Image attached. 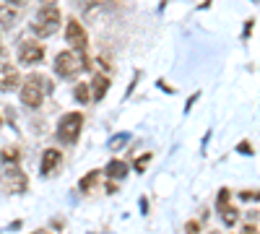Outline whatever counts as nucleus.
Returning <instances> with one entry per match:
<instances>
[{"label": "nucleus", "instance_id": "423d86ee", "mask_svg": "<svg viewBox=\"0 0 260 234\" xmlns=\"http://www.w3.org/2000/svg\"><path fill=\"white\" fill-rule=\"evenodd\" d=\"M65 39H68V45L73 47V52H78V55L89 52V34L81 26V21H76L73 16L68 18V24H65Z\"/></svg>", "mask_w": 260, "mask_h": 234}, {"label": "nucleus", "instance_id": "6e6552de", "mask_svg": "<svg viewBox=\"0 0 260 234\" xmlns=\"http://www.w3.org/2000/svg\"><path fill=\"white\" fill-rule=\"evenodd\" d=\"M21 83V73L16 71V65L0 60V91H13Z\"/></svg>", "mask_w": 260, "mask_h": 234}, {"label": "nucleus", "instance_id": "20e7f679", "mask_svg": "<svg viewBox=\"0 0 260 234\" xmlns=\"http://www.w3.org/2000/svg\"><path fill=\"white\" fill-rule=\"evenodd\" d=\"M81 127H83V115L81 112L62 115L60 122H57V138H60V143L73 146L78 141V136H81Z\"/></svg>", "mask_w": 260, "mask_h": 234}, {"label": "nucleus", "instance_id": "f03ea898", "mask_svg": "<svg viewBox=\"0 0 260 234\" xmlns=\"http://www.w3.org/2000/svg\"><path fill=\"white\" fill-rule=\"evenodd\" d=\"M45 94H47V89H45V81H42L39 76H29L26 81H21L18 96H21V104H24V107L39 110L42 102H45Z\"/></svg>", "mask_w": 260, "mask_h": 234}, {"label": "nucleus", "instance_id": "f257e3e1", "mask_svg": "<svg viewBox=\"0 0 260 234\" xmlns=\"http://www.w3.org/2000/svg\"><path fill=\"white\" fill-rule=\"evenodd\" d=\"M0 185H3L6 193L11 195H21L29 190V177L24 175V169H21L16 161H8L3 166V172H0Z\"/></svg>", "mask_w": 260, "mask_h": 234}, {"label": "nucleus", "instance_id": "4be33fe9", "mask_svg": "<svg viewBox=\"0 0 260 234\" xmlns=\"http://www.w3.org/2000/svg\"><path fill=\"white\" fill-rule=\"evenodd\" d=\"M245 234H260V231H257L255 226H245Z\"/></svg>", "mask_w": 260, "mask_h": 234}, {"label": "nucleus", "instance_id": "a211bd4d", "mask_svg": "<svg viewBox=\"0 0 260 234\" xmlns=\"http://www.w3.org/2000/svg\"><path fill=\"white\" fill-rule=\"evenodd\" d=\"M198 96H201V94H192V96L187 99V104H185V112H190V107H192L195 102H198Z\"/></svg>", "mask_w": 260, "mask_h": 234}, {"label": "nucleus", "instance_id": "6ab92c4d", "mask_svg": "<svg viewBox=\"0 0 260 234\" xmlns=\"http://www.w3.org/2000/svg\"><path fill=\"white\" fill-rule=\"evenodd\" d=\"M125 141H127V136H120V138H117V141H112L110 146H112V148H120V146H122Z\"/></svg>", "mask_w": 260, "mask_h": 234}, {"label": "nucleus", "instance_id": "9d476101", "mask_svg": "<svg viewBox=\"0 0 260 234\" xmlns=\"http://www.w3.org/2000/svg\"><path fill=\"white\" fill-rule=\"evenodd\" d=\"M89 89H91V99L94 102H102L107 96V91H110V78H107L104 73H94Z\"/></svg>", "mask_w": 260, "mask_h": 234}, {"label": "nucleus", "instance_id": "9b49d317", "mask_svg": "<svg viewBox=\"0 0 260 234\" xmlns=\"http://www.w3.org/2000/svg\"><path fill=\"white\" fill-rule=\"evenodd\" d=\"M104 175L110 177V180H122V177L127 175V164H125V161H120V159H112L110 164H107Z\"/></svg>", "mask_w": 260, "mask_h": 234}, {"label": "nucleus", "instance_id": "f8f14e48", "mask_svg": "<svg viewBox=\"0 0 260 234\" xmlns=\"http://www.w3.org/2000/svg\"><path fill=\"white\" fill-rule=\"evenodd\" d=\"M16 21H18V11H16V8L0 6V26H3V29H11Z\"/></svg>", "mask_w": 260, "mask_h": 234}, {"label": "nucleus", "instance_id": "4468645a", "mask_svg": "<svg viewBox=\"0 0 260 234\" xmlns=\"http://www.w3.org/2000/svg\"><path fill=\"white\" fill-rule=\"evenodd\" d=\"M99 175H102V172H96V169H94V172H89V175H86V177L78 182V187L83 190V193H89L91 187H96V180H99Z\"/></svg>", "mask_w": 260, "mask_h": 234}, {"label": "nucleus", "instance_id": "2eb2a0df", "mask_svg": "<svg viewBox=\"0 0 260 234\" xmlns=\"http://www.w3.org/2000/svg\"><path fill=\"white\" fill-rule=\"evenodd\" d=\"M3 159L6 161H18V148H3Z\"/></svg>", "mask_w": 260, "mask_h": 234}, {"label": "nucleus", "instance_id": "1a4fd4ad", "mask_svg": "<svg viewBox=\"0 0 260 234\" xmlns=\"http://www.w3.org/2000/svg\"><path fill=\"white\" fill-rule=\"evenodd\" d=\"M60 161H62V154L57 151V148H45V154H42V164H39V172L45 175V177H50L55 169L60 166Z\"/></svg>", "mask_w": 260, "mask_h": 234}, {"label": "nucleus", "instance_id": "ddd939ff", "mask_svg": "<svg viewBox=\"0 0 260 234\" xmlns=\"http://www.w3.org/2000/svg\"><path fill=\"white\" fill-rule=\"evenodd\" d=\"M73 99H76L78 104H89V102H91V89H89V83H76Z\"/></svg>", "mask_w": 260, "mask_h": 234}, {"label": "nucleus", "instance_id": "0eeeda50", "mask_svg": "<svg viewBox=\"0 0 260 234\" xmlns=\"http://www.w3.org/2000/svg\"><path fill=\"white\" fill-rule=\"evenodd\" d=\"M18 60H21V65H39V62L45 60V45H42V42H34V39L21 42Z\"/></svg>", "mask_w": 260, "mask_h": 234}, {"label": "nucleus", "instance_id": "b1692460", "mask_svg": "<svg viewBox=\"0 0 260 234\" xmlns=\"http://www.w3.org/2000/svg\"><path fill=\"white\" fill-rule=\"evenodd\" d=\"M57 0H42V6H55Z\"/></svg>", "mask_w": 260, "mask_h": 234}, {"label": "nucleus", "instance_id": "412c9836", "mask_svg": "<svg viewBox=\"0 0 260 234\" xmlns=\"http://www.w3.org/2000/svg\"><path fill=\"white\" fill-rule=\"evenodd\" d=\"M6 3H11V6H24L26 0H6Z\"/></svg>", "mask_w": 260, "mask_h": 234}, {"label": "nucleus", "instance_id": "5701e85b", "mask_svg": "<svg viewBox=\"0 0 260 234\" xmlns=\"http://www.w3.org/2000/svg\"><path fill=\"white\" fill-rule=\"evenodd\" d=\"M6 57V47H3V42H0V60Z\"/></svg>", "mask_w": 260, "mask_h": 234}, {"label": "nucleus", "instance_id": "39448f33", "mask_svg": "<svg viewBox=\"0 0 260 234\" xmlns=\"http://www.w3.org/2000/svg\"><path fill=\"white\" fill-rule=\"evenodd\" d=\"M81 71H83V65H81V60H78V52L62 50V52L55 55V73L60 78H76Z\"/></svg>", "mask_w": 260, "mask_h": 234}, {"label": "nucleus", "instance_id": "7ed1b4c3", "mask_svg": "<svg viewBox=\"0 0 260 234\" xmlns=\"http://www.w3.org/2000/svg\"><path fill=\"white\" fill-rule=\"evenodd\" d=\"M57 29H60V8H55V6L39 8V13L34 16L31 31H34L37 37H52Z\"/></svg>", "mask_w": 260, "mask_h": 234}, {"label": "nucleus", "instance_id": "aec40b11", "mask_svg": "<svg viewBox=\"0 0 260 234\" xmlns=\"http://www.w3.org/2000/svg\"><path fill=\"white\" fill-rule=\"evenodd\" d=\"M240 151H245V156H250L252 148H250V143H240Z\"/></svg>", "mask_w": 260, "mask_h": 234}, {"label": "nucleus", "instance_id": "dca6fc26", "mask_svg": "<svg viewBox=\"0 0 260 234\" xmlns=\"http://www.w3.org/2000/svg\"><path fill=\"white\" fill-rule=\"evenodd\" d=\"M151 161V154H143L138 161H136V172H143V169H146V164Z\"/></svg>", "mask_w": 260, "mask_h": 234}, {"label": "nucleus", "instance_id": "f3484780", "mask_svg": "<svg viewBox=\"0 0 260 234\" xmlns=\"http://www.w3.org/2000/svg\"><path fill=\"white\" fill-rule=\"evenodd\" d=\"M201 231V224L198 221H187L185 224V234H198Z\"/></svg>", "mask_w": 260, "mask_h": 234}, {"label": "nucleus", "instance_id": "393cba45", "mask_svg": "<svg viewBox=\"0 0 260 234\" xmlns=\"http://www.w3.org/2000/svg\"><path fill=\"white\" fill-rule=\"evenodd\" d=\"M31 234H45V231H42V229H37V231H31Z\"/></svg>", "mask_w": 260, "mask_h": 234}]
</instances>
